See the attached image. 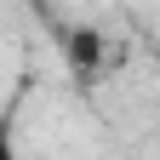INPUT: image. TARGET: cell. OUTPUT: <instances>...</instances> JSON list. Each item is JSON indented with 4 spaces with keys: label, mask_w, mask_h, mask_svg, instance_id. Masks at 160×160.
<instances>
[{
    "label": "cell",
    "mask_w": 160,
    "mask_h": 160,
    "mask_svg": "<svg viewBox=\"0 0 160 160\" xmlns=\"http://www.w3.org/2000/svg\"><path fill=\"white\" fill-rule=\"evenodd\" d=\"M0 160H23V143H17V114L0 109Z\"/></svg>",
    "instance_id": "6da1fadb"
}]
</instances>
